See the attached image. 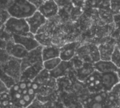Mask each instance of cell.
<instances>
[{
    "instance_id": "cell-1",
    "label": "cell",
    "mask_w": 120,
    "mask_h": 108,
    "mask_svg": "<svg viewBox=\"0 0 120 108\" xmlns=\"http://www.w3.org/2000/svg\"><path fill=\"white\" fill-rule=\"evenodd\" d=\"M7 11L11 17L26 19L32 16L38 9L28 0H11Z\"/></svg>"
},
{
    "instance_id": "cell-2",
    "label": "cell",
    "mask_w": 120,
    "mask_h": 108,
    "mask_svg": "<svg viewBox=\"0 0 120 108\" xmlns=\"http://www.w3.org/2000/svg\"><path fill=\"white\" fill-rule=\"evenodd\" d=\"M4 30L10 35H25L30 33L29 26L26 19H16L11 16L5 22Z\"/></svg>"
},
{
    "instance_id": "cell-3",
    "label": "cell",
    "mask_w": 120,
    "mask_h": 108,
    "mask_svg": "<svg viewBox=\"0 0 120 108\" xmlns=\"http://www.w3.org/2000/svg\"><path fill=\"white\" fill-rule=\"evenodd\" d=\"M76 56L83 62L95 64L100 60L98 46L95 44H85L79 47Z\"/></svg>"
},
{
    "instance_id": "cell-4",
    "label": "cell",
    "mask_w": 120,
    "mask_h": 108,
    "mask_svg": "<svg viewBox=\"0 0 120 108\" xmlns=\"http://www.w3.org/2000/svg\"><path fill=\"white\" fill-rule=\"evenodd\" d=\"M4 71L13 78L16 83L21 81L22 74L21 69V60H19L14 57H10L9 60L4 63H0Z\"/></svg>"
},
{
    "instance_id": "cell-5",
    "label": "cell",
    "mask_w": 120,
    "mask_h": 108,
    "mask_svg": "<svg viewBox=\"0 0 120 108\" xmlns=\"http://www.w3.org/2000/svg\"><path fill=\"white\" fill-rule=\"evenodd\" d=\"M42 46H39L38 47L29 51L28 55L21 60V69L22 71L26 69L35 65L40 62H43L42 60Z\"/></svg>"
},
{
    "instance_id": "cell-6",
    "label": "cell",
    "mask_w": 120,
    "mask_h": 108,
    "mask_svg": "<svg viewBox=\"0 0 120 108\" xmlns=\"http://www.w3.org/2000/svg\"><path fill=\"white\" fill-rule=\"evenodd\" d=\"M11 38L14 42L17 44H20L23 46L28 52L31 51L39 46L40 45L35 38V35L31 33L28 35H11Z\"/></svg>"
},
{
    "instance_id": "cell-7",
    "label": "cell",
    "mask_w": 120,
    "mask_h": 108,
    "mask_svg": "<svg viewBox=\"0 0 120 108\" xmlns=\"http://www.w3.org/2000/svg\"><path fill=\"white\" fill-rule=\"evenodd\" d=\"M6 50L11 57L23 60L28 55V51L21 45L14 42L12 38L7 41Z\"/></svg>"
},
{
    "instance_id": "cell-8",
    "label": "cell",
    "mask_w": 120,
    "mask_h": 108,
    "mask_svg": "<svg viewBox=\"0 0 120 108\" xmlns=\"http://www.w3.org/2000/svg\"><path fill=\"white\" fill-rule=\"evenodd\" d=\"M81 44L79 42H71L64 45L60 47V56L59 58L62 61L69 62L76 55V52Z\"/></svg>"
},
{
    "instance_id": "cell-9",
    "label": "cell",
    "mask_w": 120,
    "mask_h": 108,
    "mask_svg": "<svg viewBox=\"0 0 120 108\" xmlns=\"http://www.w3.org/2000/svg\"><path fill=\"white\" fill-rule=\"evenodd\" d=\"M30 28V32L34 35H36L38 30L47 23V19L39 11H37L32 16L26 19Z\"/></svg>"
},
{
    "instance_id": "cell-10",
    "label": "cell",
    "mask_w": 120,
    "mask_h": 108,
    "mask_svg": "<svg viewBox=\"0 0 120 108\" xmlns=\"http://www.w3.org/2000/svg\"><path fill=\"white\" fill-rule=\"evenodd\" d=\"M101 83L103 90L105 92H110L113 87L119 83L117 72L112 71L105 74H101Z\"/></svg>"
},
{
    "instance_id": "cell-11",
    "label": "cell",
    "mask_w": 120,
    "mask_h": 108,
    "mask_svg": "<svg viewBox=\"0 0 120 108\" xmlns=\"http://www.w3.org/2000/svg\"><path fill=\"white\" fill-rule=\"evenodd\" d=\"M43 69V62H40L35 65L29 67L22 71L20 81H33L34 79Z\"/></svg>"
},
{
    "instance_id": "cell-12",
    "label": "cell",
    "mask_w": 120,
    "mask_h": 108,
    "mask_svg": "<svg viewBox=\"0 0 120 108\" xmlns=\"http://www.w3.org/2000/svg\"><path fill=\"white\" fill-rule=\"evenodd\" d=\"M38 11H39L47 19H49L59 14V8L54 0H49L45 2L44 4L38 9Z\"/></svg>"
},
{
    "instance_id": "cell-13",
    "label": "cell",
    "mask_w": 120,
    "mask_h": 108,
    "mask_svg": "<svg viewBox=\"0 0 120 108\" xmlns=\"http://www.w3.org/2000/svg\"><path fill=\"white\" fill-rule=\"evenodd\" d=\"M115 47V45L111 42L101 43L100 45H98L100 60L104 61H111V58Z\"/></svg>"
},
{
    "instance_id": "cell-14",
    "label": "cell",
    "mask_w": 120,
    "mask_h": 108,
    "mask_svg": "<svg viewBox=\"0 0 120 108\" xmlns=\"http://www.w3.org/2000/svg\"><path fill=\"white\" fill-rule=\"evenodd\" d=\"M72 67L73 64L71 61L69 62L62 61L57 67H56L54 70L49 71L50 76L53 78H61L65 76Z\"/></svg>"
},
{
    "instance_id": "cell-15",
    "label": "cell",
    "mask_w": 120,
    "mask_h": 108,
    "mask_svg": "<svg viewBox=\"0 0 120 108\" xmlns=\"http://www.w3.org/2000/svg\"><path fill=\"white\" fill-rule=\"evenodd\" d=\"M95 71H98L100 74H105L107 72L115 71L117 72L118 68L114 65L112 61H104L100 60L98 62L93 64Z\"/></svg>"
},
{
    "instance_id": "cell-16",
    "label": "cell",
    "mask_w": 120,
    "mask_h": 108,
    "mask_svg": "<svg viewBox=\"0 0 120 108\" xmlns=\"http://www.w3.org/2000/svg\"><path fill=\"white\" fill-rule=\"evenodd\" d=\"M95 71V69L94 68L93 64L84 62L83 66L80 69L76 70V76L79 81L84 82L87 79V78Z\"/></svg>"
},
{
    "instance_id": "cell-17",
    "label": "cell",
    "mask_w": 120,
    "mask_h": 108,
    "mask_svg": "<svg viewBox=\"0 0 120 108\" xmlns=\"http://www.w3.org/2000/svg\"><path fill=\"white\" fill-rule=\"evenodd\" d=\"M60 56V48L54 46L49 45L43 47L42 48V60L43 62L59 57Z\"/></svg>"
},
{
    "instance_id": "cell-18",
    "label": "cell",
    "mask_w": 120,
    "mask_h": 108,
    "mask_svg": "<svg viewBox=\"0 0 120 108\" xmlns=\"http://www.w3.org/2000/svg\"><path fill=\"white\" fill-rule=\"evenodd\" d=\"M50 78H51V76H50L49 71H48L47 70L44 69L38 74V76L34 79V81L33 82L38 84L39 86H46V84L47 83V82L50 79Z\"/></svg>"
},
{
    "instance_id": "cell-19",
    "label": "cell",
    "mask_w": 120,
    "mask_h": 108,
    "mask_svg": "<svg viewBox=\"0 0 120 108\" xmlns=\"http://www.w3.org/2000/svg\"><path fill=\"white\" fill-rule=\"evenodd\" d=\"M0 79H1L2 81L5 84V86L7 87L9 90L11 89L16 83V82L13 78H11L9 76H8L4 71L1 65H0Z\"/></svg>"
},
{
    "instance_id": "cell-20",
    "label": "cell",
    "mask_w": 120,
    "mask_h": 108,
    "mask_svg": "<svg viewBox=\"0 0 120 108\" xmlns=\"http://www.w3.org/2000/svg\"><path fill=\"white\" fill-rule=\"evenodd\" d=\"M35 38L38 42V43L42 47L52 45V38H50L47 35H46L45 33H37L36 35H35Z\"/></svg>"
},
{
    "instance_id": "cell-21",
    "label": "cell",
    "mask_w": 120,
    "mask_h": 108,
    "mask_svg": "<svg viewBox=\"0 0 120 108\" xmlns=\"http://www.w3.org/2000/svg\"><path fill=\"white\" fill-rule=\"evenodd\" d=\"M62 62V60L59 57L45 61V62H43L44 69L47 70L48 71H51L54 70L56 67H57Z\"/></svg>"
},
{
    "instance_id": "cell-22",
    "label": "cell",
    "mask_w": 120,
    "mask_h": 108,
    "mask_svg": "<svg viewBox=\"0 0 120 108\" xmlns=\"http://www.w3.org/2000/svg\"><path fill=\"white\" fill-rule=\"evenodd\" d=\"M56 4L58 5L59 9H64L67 11L72 10L74 5L71 2V0H54Z\"/></svg>"
},
{
    "instance_id": "cell-23",
    "label": "cell",
    "mask_w": 120,
    "mask_h": 108,
    "mask_svg": "<svg viewBox=\"0 0 120 108\" xmlns=\"http://www.w3.org/2000/svg\"><path fill=\"white\" fill-rule=\"evenodd\" d=\"M111 10H105V9H99V15L100 18L107 23H112L113 21V16Z\"/></svg>"
},
{
    "instance_id": "cell-24",
    "label": "cell",
    "mask_w": 120,
    "mask_h": 108,
    "mask_svg": "<svg viewBox=\"0 0 120 108\" xmlns=\"http://www.w3.org/2000/svg\"><path fill=\"white\" fill-rule=\"evenodd\" d=\"M111 61L118 69H120V49L117 46H116L114 51L112 54Z\"/></svg>"
},
{
    "instance_id": "cell-25",
    "label": "cell",
    "mask_w": 120,
    "mask_h": 108,
    "mask_svg": "<svg viewBox=\"0 0 120 108\" xmlns=\"http://www.w3.org/2000/svg\"><path fill=\"white\" fill-rule=\"evenodd\" d=\"M105 102H97L91 99V100H88L86 104L83 106L84 108H105Z\"/></svg>"
},
{
    "instance_id": "cell-26",
    "label": "cell",
    "mask_w": 120,
    "mask_h": 108,
    "mask_svg": "<svg viewBox=\"0 0 120 108\" xmlns=\"http://www.w3.org/2000/svg\"><path fill=\"white\" fill-rule=\"evenodd\" d=\"M109 94L112 95L114 97L116 98H120V82L118 83L117 84H116L113 88L111 90L110 92H109Z\"/></svg>"
},
{
    "instance_id": "cell-27",
    "label": "cell",
    "mask_w": 120,
    "mask_h": 108,
    "mask_svg": "<svg viewBox=\"0 0 120 108\" xmlns=\"http://www.w3.org/2000/svg\"><path fill=\"white\" fill-rule=\"evenodd\" d=\"M10 56L6 49L0 48V63H4L10 59Z\"/></svg>"
},
{
    "instance_id": "cell-28",
    "label": "cell",
    "mask_w": 120,
    "mask_h": 108,
    "mask_svg": "<svg viewBox=\"0 0 120 108\" xmlns=\"http://www.w3.org/2000/svg\"><path fill=\"white\" fill-rule=\"evenodd\" d=\"M101 2V0H86L85 7H87L90 9L92 8H98V6Z\"/></svg>"
},
{
    "instance_id": "cell-29",
    "label": "cell",
    "mask_w": 120,
    "mask_h": 108,
    "mask_svg": "<svg viewBox=\"0 0 120 108\" xmlns=\"http://www.w3.org/2000/svg\"><path fill=\"white\" fill-rule=\"evenodd\" d=\"M111 11H116L120 9V1L119 0H111Z\"/></svg>"
},
{
    "instance_id": "cell-30",
    "label": "cell",
    "mask_w": 120,
    "mask_h": 108,
    "mask_svg": "<svg viewBox=\"0 0 120 108\" xmlns=\"http://www.w3.org/2000/svg\"><path fill=\"white\" fill-rule=\"evenodd\" d=\"M43 102L40 101L37 97L33 100V102L27 108H42Z\"/></svg>"
},
{
    "instance_id": "cell-31",
    "label": "cell",
    "mask_w": 120,
    "mask_h": 108,
    "mask_svg": "<svg viewBox=\"0 0 120 108\" xmlns=\"http://www.w3.org/2000/svg\"><path fill=\"white\" fill-rule=\"evenodd\" d=\"M71 2L75 7H79V8H83L85 7L86 0H71Z\"/></svg>"
},
{
    "instance_id": "cell-32",
    "label": "cell",
    "mask_w": 120,
    "mask_h": 108,
    "mask_svg": "<svg viewBox=\"0 0 120 108\" xmlns=\"http://www.w3.org/2000/svg\"><path fill=\"white\" fill-rule=\"evenodd\" d=\"M28 1L33 4V6H35L37 9L40 8L43 4H44V1L43 0H28Z\"/></svg>"
},
{
    "instance_id": "cell-33",
    "label": "cell",
    "mask_w": 120,
    "mask_h": 108,
    "mask_svg": "<svg viewBox=\"0 0 120 108\" xmlns=\"http://www.w3.org/2000/svg\"><path fill=\"white\" fill-rule=\"evenodd\" d=\"M9 89L7 88V87L5 86V84L2 81V80L0 79V95L4 93H8L9 92Z\"/></svg>"
},
{
    "instance_id": "cell-34",
    "label": "cell",
    "mask_w": 120,
    "mask_h": 108,
    "mask_svg": "<svg viewBox=\"0 0 120 108\" xmlns=\"http://www.w3.org/2000/svg\"><path fill=\"white\" fill-rule=\"evenodd\" d=\"M42 108H55V104L53 101H47L43 102Z\"/></svg>"
},
{
    "instance_id": "cell-35",
    "label": "cell",
    "mask_w": 120,
    "mask_h": 108,
    "mask_svg": "<svg viewBox=\"0 0 120 108\" xmlns=\"http://www.w3.org/2000/svg\"><path fill=\"white\" fill-rule=\"evenodd\" d=\"M117 74H118L119 79V82H120V69H118V71H117Z\"/></svg>"
},
{
    "instance_id": "cell-36",
    "label": "cell",
    "mask_w": 120,
    "mask_h": 108,
    "mask_svg": "<svg viewBox=\"0 0 120 108\" xmlns=\"http://www.w3.org/2000/svg\"><path fill=\"white\" fill-rule=\"evenodd\" d=\"M44 2H47V1H49V0H43Z\"/></svg>"
},
{
    "instance_id": "cell-37",
    "label": "cell",
    "mask_w": 120,
    "mask_h": 108,
    "mask_svg": "<svg viewBox=\"0 0 120 108\" xmlns=\"http://www.w3.org/2000/svg\"><path fill=\"white\" fill-rule=\"evenodd\" d=\"M119 108H120V107H119Z\"/></svg>"
}]
</instances>
